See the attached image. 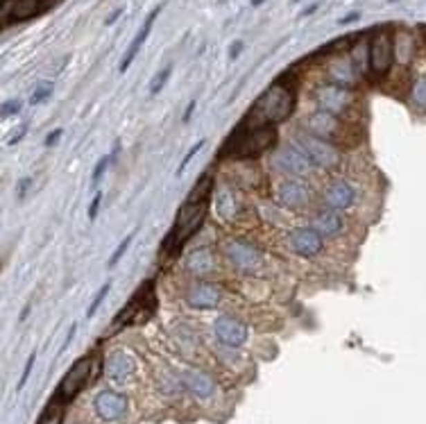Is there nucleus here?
Segmentation results:
<instances>
[{"label": "nucleus", "mask_w": 426, "mask_h": 424, "mask_svg": "<svg viewBox=\"0 0 426 424\" xmlns=\"http://www.w3.org/2000/svg\"><path fill=\"white\" fill-rule=\"evenodd\" d=\"M297 104V95H295L293 84H284L281 80L261 93L257 104L250 111V123L252 125H277L290 118V113L295 111Z\"/></svg>", "instance_id": "1"}, {"label": "nucleus", "mask_w": 426, "mask_h": 424, "mask_svg": "<svg viewBox=\"0 0 426 424\" xmlns=\"http://www.w3.org/2000/svg\"><path fill=\"white\" fill-rule=\"evenodd\" d=\"M277 143L275 125H248L243 123L232 132L223 145V157L232 159H257Z\"/></svg>", "instance_id": "2"}, {"label": "nucleus", "mask_w": 426, "mask_h": 424, "mask_svg": "<svg viewBox=\"0 0 426 424\" xmlns=\"http://www.w3.org/2000/svg\"><path fill=\"white\" fill-rule=\"evenodd\" d=\"M370 46V73L374 80H383L390 73L395 64V37L390 35L388 28L374 30Z\"/></svg>", "instance_id": "3"}, {"label": "nucleus", "mask_w": 426, "mask_h": 424, "mask_svg": "<svg viewBox=\"0 0 426 424\" xmlns=\"http://www.w3.org/2000/svg\"><path fill=\"white\" fill-rule=\"evenodd\" d=\"M293 148H297L317 168H335L340 161V152L333 143H326L313 134L293 136Z\"/></svg>", "instance_id": "4"}, {"label": "nucleus", "mask_w": 426, "mask_h": 424, "mask_svg": "<svg viewBox=\"0 0 426 424\" xmlns=\"http://www.w3.org/2000/svg\"><path fill=\"white\" fill-rule=\"evenodd\" d=\"M91 372H93V358L91 356L77 358V361L71 365V370L64 374L59 386H57V393H55L57 402H62V404L73 402V399L82 393V388H84L86 383H91L93 379Z\"/></svg>", "instance_id": "5"}, {"label": "nucleus", "mask_w": 426, "mask_h": 424, "mask_svg": "<svg viewBox=\"0 0 426 424\" xmlns=\"http://www.w3.org/2000/svg\"><path fill=\"white\" fill-rule=\"evenodd\" d=\"M306 132L313 134L317 138H322L326 143H338V141H345L347 136V127L342 123V118L333 116V113L324 111V109H317L313 111L311 116L306 118Z\"/></svg>", "instance_id": "6"}, {"label": "nucleus", "mask_w": 426, "mask_h": 424, "mask_svg": "<svg viewBox=\"0 0 426 424\" xmlns=\"http://www.w3.org/2000/svg\"><path fill=\"white\" fill-rule=\"evenodd\" d=\"M315 100L320 104V109L329 111V113H333V116H338V118L349 116V111L354 109V93H351V89L331 84V82L317 86Z\"/></svg>", "instance_id": "7"}, {"label": "nucleus", "mask_w": 426, "mask_h": 424, "mask_svg": "<svg viewBox=\"0 0 426 424\" xmlns=\"http://www.w3.org/2000/svg\"><path fill=\"white\" fill-rule=\"evenodd\" d=\"M223 252L225 257L229 259V264L234 268H239L243 273H254L259 270L261 264H263V259H261V252L252 246L248 241H241V239H232L227 241L223 246Z\"/></svg>", "instance_id": "8"}, {"label": "nucleus", "mask_w": 426, "mask_h": 424, "mask_svg": "<svg viewBox=\"0 0 426 424\" xmlns=\"http://www.w3.org/2000/svg\"><path fill=\"white\" fill-rule=\"evenodd\" d=\"M213 331H216V338L223 342L225 347H243L248 342L250 329L248 324L241 322L239 317L234 315H218L216 322H213Z\"/></svg>", "instance_id": "9"}, {"label": "nucleus", "mask_w": 426, "mask_h": 424, "mask_svg": "<svg viewBox=\"0 0 426 424\" xmlns=\"http://www.w3.org/2000/svg\"><path fill=\"white\" fill-rule=\"evenodd\" d=\"M127 409V397L122 393H116V390H102L93 399V411L104 422H118L120 418H125Z\"/></svg>", "instance_id": "10"}, {"label": "nucleus", "mask_w": 426, "mask_h": 424, "mask_svg": "<svg viewBox=\"0 0 426 424\" xmlns=\"http://www.w3.org/2000/svg\"><path fill=\"white\" fill-rule=\"evenodd\" d=\"M104 374L113 383H127L136 374V358L127 349H113L104 358Z\"/></svg>", "instance_id": "11"}, {"label": "nucleus", "mask_w": 426, "mask_h": 424, "mask_svg": "<svg viewBox=\"0 0 426 424\" xmlns=\"http://www.w3.org/2000/svg\"><path fill=\"white\" fill-rule=\"evenodd\" d=\"M50 5V0H3V26H10V23H23L37 16Z\"/></svg>", "instance_id": "12"}, {"label": "nucleus", "mask_w": 426, "mask_h": 424, "mask_svg": "<svg viewBox=\"0 0 426 424\" xmlns=\"http://www.w3.org/2000/svg\"><path fill=\"white\" fill-rule=\"evenodd\" d=\"M152 293H154V284H152V282H145V286L138 288L134 295H132V299L127 302V306L122 308V311H120L116 317H113V331H118V329H122V327H129V324H134L136 317H138V313L143 311L145 302L150 299Z\"/></svg>", "instance_id": "13"}, {"label": "nucleus", "mask_w": 426, "mask_h": 424, "mask_svg": "<svg viewBox=\"0 0 426 424\" xmlns=\"http://www.w3.org/2000/svg\"><path fill=\"white\" fill-rule=\"evenodd\" d=\"M275 168L284 175H295V177H306L311 173V161L302 154L297 148H284L281 152L275 154Z\"/></svg>", "instance_id": "14"}, {"label": "nucleus", "mask_w": 426, "mask_h": 424, "mask_svg": "<svg viewBox=\"0 0 426 424\" xmlns=\"http://www.w3.org/2000/svg\"><path fill=\"white\" fill-rule=\"evenodd\" d=\"M290 250L299 257H315L322 252V236H320L313 227H297L290 232Z\"/></svg>", "instance_id": "15"}, {"label": "nucleus", "mask_w": 426, "mask_h": 424, "mask_svg": "<svg viewBox=\"0 0 426 424\" xmlns=\"http://www.w3.org/2000/svg\"><path fill=\"white\" fill-rule=\"evenodd\" d=\"M275 200L277 205H281L286 209H297L308 202V189L302 182L295 179H286L275 189Z\"/></svg>", "instance_id": "16"}, {"label": "nucleus", "mask_w": 426, "mask_h": 424, "mask_svg": "<svg viewBox=\"0 0 426 424\" xmlns=\"http://www.w3.org/2000/svg\"><path fill=\"white\" fill-rule=\"evenodd\" d=\"M182 386L198 399H209L216 395V381L204 370H195V368L186 370L182 374Z\"/></svg>", "instance_id": "17"}, {"label": "nucleus", "mask_w": 426, "mask_h": 424, "mask_svg": "<svg viewBox=\"0 0 426 424\" xmlns=\"http://www.w3.org/2000/svg\"><path fill=\"white\" fill-rule=\"evenodd\" d=\"M322 200H324V205L329 209H333V211H345V209H349L351 205H354L356 191L351 189L347 182H342V179H335V182H331L324 189Z\"/></svg>", "instance_id": "18"}, {"label": "nucleus", "mask_w": 426, "mask_h": 424, "mask_svg": "<svg viewBox=\"0 0 426 424\" xmlns=\"http://www.w3.org/2000/svg\"><path fill=\"white\" fill-rule=\"evenodd\" d=\"M220 297H223V293L213 284H195L186 293V302L193 308H216L220 304Z\"/></svg>", "instance_id": "19"}, {"label": "nucleus", "mask_w": 426, "mask_h": 424, "mask_svg": "<svg viewBox=\"0 0 426 424\" xmlns=\"http://www.w3.org/2000/svg\"><path fill=\"white\" fill-rule=\"evenodd\" d=\"M161 14V7H157V10L154 12H150V16H147L145 19V23H143V28L136 32V37L132 39V44H129V48H127V53H125V57H122V62H120V73H125L129 66H132V62L136 59V55L141 53V48H143V44L147 42V37H150V32H152V26H154V21H157V16Z\"/></svg>", "instance_id": "20"}, {"label": "nucleus", "mask_w": 426, "mask_h": 424, "mask_svg": "<svg viewBox=\"0 0 426 424\" xmlns=\"http://www.w3.org/2000/svg\"><path fill=\"white\" fill-rule=\"evenodd\" d=\"M311 227H313L320 236H324V239H331V236H338L342 232V218L338 211L322 209L313 216V220H311Z\"/></svg>", "instance_id": "21"}, {"label": "nucleus", "mask_w": 426, "mask_h": 424, "mask_svg": "<svg viewBox=\"0 0 426 424\" xmlns=\"http://www.w3.org/2000/svg\"><path fill=\"white\" fill-rule=\"evenodd\" d=\"M329 82L331 84H338V86H345L351 89L360 77V73L356 71L354 62H347V59H338V62H331L329 64Z\"/></svg>", "instance_id": "22"}, {"label": "nucleus", "mask_w": 426, "mask_h": 424, "mask_svg": "<svg viewBox=\"0 0 426 424\" xmlns=\"http://www.w3.org/2000/svg\"><path fill=\"white\" fill-rule=\"evenodd\" d=\"M213 266H216V261H213L211 250H207V248L193 250L191 255L186 257V270L193 273V275H198V277L209 275L213 270Z\"/></svg>", "instance_id": "23"}, {"label": "nucleus", "mask_w": 426, "mask_h": 424, "mask_svg": "<svg viewBox=\"0 0 426 424\" xmlns=\"http://www.w3.org/2000/svg\"><path fill=\"white\" fill-rule=\"evenodd\" d=\"M216 209L223 220H232L236 211H239V200H236V195L229 189H220L216 195Z\"/></svg>", "instance_id": "24"}, {"label": "nucleus", "mask_w": 426, "mask_h": 424, "mask_svg": "<svg viewBox=\"0 0 426 424\" xmlns=\"http://www.w3.org/2000/svg\"><path fill=\"white\" fill-rule=\"evenodd\" d=\"M213 184H216V179H213V175L204 173V175L198 179V184L193 186V191L188 193L186 202H209L211 193H213Z\"/></svg>", "instance_id": "25"}, {"label": "nucleus", "mask_w": 426, "mask_h": 424, "mask_svg": "<svg viewBox=\"0 0 426 424\" xmlns=\"http://www.w3.org/2000/svg\"><path fill=\"white\" fill-rule=\"evenodd\" d=\"M351 62H354V66L360 75H365V73L370 71V46L358 42L354 48H351Z\"/></svg>", "instance_id": "26"}, {"label": "nucleus", "mask_w": 426, "mask_h": 424, "mask_svg": "<svg viewBox=\"0 0 426 424\" xmlns=\"http://www.w3.org/2000/svg\"><path fill=\"white\" fill-rule=\"evenodd\" d=\"M64 422V404L62 402H50L46 406V411L41 413L39 424H62Z\"/></svg>", "instance_id": "27"}, {"label": "nucleus", "mask_w": 426, "mask_h": 424, "mask_svg": "<svg viewBox=\"0 0 426 424\" xmlns=\"http://www.w3.org/2000/svg\"><path fill=\"white\" fill-rule=\"evenodd\" d=\"M411 98H413V104L417 109H426V75L417 77L413 82Z\"/></svg>", "instance_id": "28"}, {"label": "nucleus", "mask_w": 426, "mask_h": 424, "mask_svg": "<svg viewBox=\"0 0 426 424\" xmlns=\"http://www.w3.org/2000/svg\"><path fill=\"white\" fill-rule=\"evenodd\" d=\"M170 73H173V66H163L157 75H154V80L150 82V95H157L163 86H166L168 82V77H170Z\"/></svg>", "instance_id": "29"}, {"label": "nucleus", "mask_w": 426, "mask_h": 424, "mask_svg": "<svg viewBox=\"0 0 426 424\" xmlns=\"http://www.w3.org/2000/svg\"><path fill=\"white\" fill-rule=\"evenodd\" d=\"M116 152H118V145H116V150H113V154H106V157H102V159L95 164V168H93V177H91V179H93V184L100 182L102 175H104V170L113 164V159H116Z\"/></svg>", "instance_id": "30"}, {"label": "nucleus", "mask_w": 426, "mask_h": 424, "mask_svg": "<svg viewBox=\"0 0 426 424\" xmlns=\"http://www.w3.org/2000/svg\"><path fill=\"white\" fill-rule=\"evenodd\" d=\"M204 145H207V141H204V138H200L198 143H195V145H191V150H188V152L184 154L182 164L177 166V177H182V175H184V170L188 168V164H191V161H193V157H195V154H198V152H200V150L204 148Z\"/></svg>", "instance_id": "31"}, {"label": "nucleus", "mask_w": 426, "mask_h": 424, "mask_svg": "<svg viewBox=\"0 0 426 424\" xmlns=\"http://www.w3.org/2000/svg\"><path fill=\"white\" fill-rule=\"evenodd\" d=\"M109 291H111V284L106 282L104 286H102L100 291L95 293V297H93V302H91V306L86 308V317H93V315L98 313V308H100V304H102V302H104V297L109 295Z\"/></svg>", "instance_id": "32"}, {"label": "nucleus", "mask_w": 426, "mask_h": 424, "mask_svg": "<svg viewBox=\"0 0 426 424\" xmlns=\"http://www.w3.org/2000/svg\"><path fill=\"white\" fill-rule=\"evenodd\" d=\"M53 93V82H41L37 89H35V93L30 95V104H41L44 100H48Z\"/></svg>", "instance_id": "33"}, {"label": "nucleus", "mask_w": 426, "mask_h": 424, "mask_svg": "<svg viewBox=\"0 0 426 424\" xmlns=\"http://www.w3.org/2000/svg\"><path fill=\"white\" fill-rule=\"evenodd\" d=\"M132 241H134V232H132V234H127V236H125V241H122L120 246L116 248V252H113V255H111V259H109V268H113V266H116L118 261L122 259V255H125V252H127V248L132 246Z\"/></svg>", "instance_id": "34"}, {"label": "nucleus", "mask_w": 426, "mask_h": 424, "mask_svg": "<svg viewBox=\"0 0 426 424\" xmlns=\"http://www.w3.org/2000/svg\"><path fill=\"white\" fill-rule=\"evenodd\" d=\"M23 109V102L21 100H7L3 102V118H10V116H16Z\"/></svg>", "instance_id": "35"}, {"label": "nucleus", "mask_w": 426, "mask_h": 424, "mask_svg": "<svg viewBox=\"0 0 426 424\" xmlns=\"http://www.w3.org/2000/svg\"><path fill=\"white\" fill-rule=\"evenodd\" d=\"M100 205H102V193L98 191V193L93 195L91 205H89V220H95V218H98V211H100Z\"/></svg>", "instance_id": "36"}, {"label": "nucleus", "mask_w": 426, "mask_h": 424, "mask_svg": "<svg viewBox=\"0 0 426 424\" xmlns=\"http://www.w3.org/2000/svg\"><path fill=\"white\" fill-rule=\"evenodd\" d=\"M35 361H37V356H35V354H30L28 363H26V368H23V374H21L19 388H23V386H26V383H28V379H30V372H32V365H35Z\"/></svg>", "instance_id": "37"}, {"label": "nucleus", "mask_w": 426, "mask_h": 424, "mask_svg": "<svg viewBox=\"0 0 426 424\" xmlns=\"http://www.w3.org/2000/svg\"><path fill=\"white\" fill-rule=\"evenodd\" d=\"M26 132H28V125H21V127L16 129V132H14V134L10 136V141H7V143H10V145H16V143L21 141L23 136H26Z\"/></svg>", "instance_id": "38"}, {"label": "nucleus", "mask_w": 426, "mask_h": 424, "mask_svg": "<svg viewBox=\"0 0 426 424\" xmlns=\"http://www.w3.org/2000/svg\"><path fill=\"white\" fill-rule=\"evenodd\" d=\"M243 46H245L243 42H234L232 48H229V59H236V57L243 53Z\"/></svg>", "instance_id": "39"}, {"label": "nucleus", "mask_w": 426, "mask_h": 424, "mask_svg": "<svg viewBox=\"0 0 426 424\" xmlns=\"http://www.w3.org/2000/svg\"><path fill=\"white\" fill-rule=\"evenodd\" d=\"M62 134H64V129H55V132L48 134V138H46V145H48V148H50V145H55L57 141H59Z\"/></svg>", "instance_id": "40"}, {"label": "nucleus", "mask_w": 426, "mask_h": 424, "mask_svg": "<svg viewBox=\"0 0 426 424\" xmlns=\"http://www.w3.org/2000/svg\"><path fill=\"white\" fill-rule=\"evenodd\" d=\"M32 182H35V179H32V177H26V179H23V182L19 184V198L23 200V198H26V193H28V189H30V184Z\"/></svg>", "instance_id": "41"}, {"label": "nucleus", "mask_w": 426, "mask_h": 424, "mask_svg": "<svg viewBox=\"0 0 426 424\" xmlns=\"http://www.w3.org/2000/svg\"><path fill=\"white\" fill-rule=\"evenodd\" d=\"M360 19V12H351V14H347L345 19H340L338 23L340 26H347V23H354V21H358Z\"/></svg>", "instance_id": "42"}, {"label": "nucleus", "mask_w": 426, "mask_h": 424, "mask_svg": "<svg viewBox=\"0 0 426 424\" xmlns=\"http://www.w3.org/2000/svg\"><path fill=\"white\" fill-rule=\"evenodd\" d=\"M195 104H198V102H191V104H188V107H186V111H184V123H188V120H191V116H193V111H195Z\"/></svg>", "instance_id": "43"}, {"label": "nucleus", "mask_w": 426, "mask_h": 424, "mask_svg": "<svg viewBox=\"0 0 426 424\" xmlns=\"http://www.w3.org/2000/svg\"><path fill=\"white\" fill-rule=\"evenodd\" d=\"M317 7H320V3H313V5H308L304 12H302L299 16H311V14H315L317 12Z\"/></svg>", "instance_id": "44"}, {"label": "nucleus", "mask_w": 426, "mask_h": 424, "mask_svg": "<svg viewBox=\"0 0 426 424\" xmlns=\"http://www.w3.org/2000/svg\"><path fill=\"white\" fill-rule=\"evenodd\" d=\"M120 14H122V10H116V12H113V14L109 16V19H106V26H111V23H113V21H116V19H118V16H120Z\"/></svg>", "instance_id": "45"}, {"label": "nucleus", "mask_w": 426, "mask_h": 424, "mask_svg": "<svg viewBox=\"0 0 426 424\" xmlns=\"http://www.w3.org/2000/svg\"><path fill=\"white\" fill-rule=\"evenodd\" d=\"M28 313H30V304H28L26 308H23V313H21V322L26 320V317H28Z\"/></svg>", "instance_id": "46"}, {"label": "nucleus", "mask_w": 426, "mask_h": 424, "mask_svg": "<svg viewBox=\"0 0 426 424\" xmlns=\"http://www.w3.org/2000/svg\"><path fill=\"white\" fill-rule=\"evenodd\" d=\"M263 3H266V0H252V5H254V7H259V5H263Z\"/></svg>", "instance_id": "47"}, {"label": "nucleus", "mask_w": 426, "mask_h": 424, "mask_svg": "<svg viewBox=\"0 0 426 424\" xmlns=\"http://www.w3.org/2000/svg\"><path fill=\"white\" fill-rule=\"evenodd\" d=\"M420 30H422V35H424V37H426V26H422V28H420Z\"/></svg>", "instance_id": "48"}, {"label": "nucleus", "mask_w": 426, "mask_h": 424, "mask_svg": "<svg viewBox=\"0 0 426 424\" xmlns=\"http://www.w3.org/2000/svg\"><path fill=\"white\" fill-rule=\"evenodd\" d=\"M293 3H299V0H293Z\"/></svg>", "instance_id": "49"}, {"label": "nucleus", "mask_w": 426, "mask_h": 424, "mask_svg": "<svg viewBox=\"0 0 426 424\" xmlns=\"http://www.w3.org/2000/svg\"><path fill=\"white\" fill-rule=\"evenodd\" d=\"M390 3H395V0H390Z\"/></svg>", "instance_id": "50"}]
</instances>
